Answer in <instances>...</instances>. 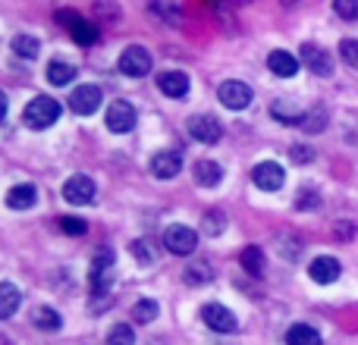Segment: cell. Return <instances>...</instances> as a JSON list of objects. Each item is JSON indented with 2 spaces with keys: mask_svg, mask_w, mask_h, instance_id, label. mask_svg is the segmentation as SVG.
Masks as SVG:
<instances>
[{
  "mask_svg": "<svg viewBox=\"0 0 358 345\" xmlns=\"http://www.w3.org/2000/svg\"><path fill=\"white\" fill-rule=\"evenodd\" d=\"M57 117H60V104H57L54 98H31L29 104H25L22 110V123L29 126V129H50V126L57 123Z\"/></svg>",
  "mask_w": 358,
  "mask_h": 345,
  "instance_id": "1",
  "label": "cell"
},
{
  "mask_svg": "<svg viewBox=\"0 0 358 345\" xmlns=\"http://www.w3.org/2000/svg\"><path fill=\"white\" fill-rule=\"evenodd\" d=\"M92 289L98 292V295H104L107 289L113 286V277H117V258H113L110 248H101L98 254L92 258Z\"/></svg>",
  "mask_w": 358,
  "mask_h": 345,
  "instance_id": "2",
  "label": "cell"
},
{
  "mask_svg": "<svg viewBox=\"0 0 358 345\" xmlns=\"http://www.w3.org/2000/svg\"><path fill=\"white\" fill-rule=\"evenodd\" d=\"M57 22H60L63 29H69V35H73L82 47L98 44V25L88 22V19H82L76 10H60V13H57Z\"/></svg>",
  "mask_w": 358,
  "mask_h": 345,
  "instance_id": "3",
  "label": "cell"
},
{
  "mask_svg": "<svg viewBox=\"0 0 358 345\" xmlns=\"http://www.w3.org/2000/svg\"><path fill=\"white\" fill-rule=\"evenodd\" d=\"M151 66H155V60H151V54L142 47V44H132V47H126L123 54H120V73L129 75V79L148 75Z\"/></svg>",
  "mask_w": 358,
  "mask_h": 345,
  "instance_id": "4",
  "label": "cell"
},
{
  "mask_svg": "<svg viewBox=\"0 0 358 345\" xmlns=\"http://www.w3.org/2000/svg\"><path fill=\"white\" fill-rule=\"evenodd\" d=\"M189 135L201 145H217L223 135V126H220V119L210 117V113H198V117L189 119Z\"/></svg>",
  "mask_w": 358,
  "mask_h": 345,
  "instance_id": "5",
  "label": "cell"
},
{
  "mask_svg": "<svg viewBox=\"0 0 358 345\" xmlns=\"http://www.w3.org/2000/svg\"><path fill=\"white\" fill-rule=\"evenodd\" d=\"M94 195H98V185H94V179H88V176H69L66 182H63V198H66L69 204H92L94 201Z\"/></svg>",
  "mask_w": 358,
  "mask_h": 345,
  "instance_id": "6",
  "label": "cell"
},
{
  "mask_svg": "<svg viewBox=\"0 0 358 345\" xmlns=\"http://www.w3.org/2000/svg\"><path fill=\"white\" fill-rule=\"evenodd\" d=\"M164 248H167L170 254H192L198 248V235H195V229H189V226H170L167 233H164Z\"/></svg>",
  "mask_w": 358,
  "mask_h": 345,
  "instance_id": "7",
  "label": "cell"
},
{
  "mask_svg": "<svg viewBox=\"0 0 358 345\" xmlns=\"http://www.w3.org/2000/svg\"><path fill=\"white\" fill-rule=\"evenodd\" d=\"M101 98H104V94H101L98 85H79L69 94V110L79 113V117H92L101 107Z\"/></svg>",
  "mask_w": 358,
  "mask_h": 345,
  "instance_id": "8",
  "label": "cell"
},
{
  "mask_svg": "<svg viewBox=\"0 0 358 345\" xmlns=\"http://www.w3.org/2000/svg\"><path fill=\"white\" fill-rule=\"evenodd\" d=\"M107 129L110 132H129V129H136V107L129 104V101H113L110 107H107Z\"/></svg>",
  "mask_w": 358,
  "mask_h": 345,
  "instance_id": "9",
  "label": "cell"
},
{
  "mask_svg": "<svg viewBox=\"0 0 358 345\" xmlns=\"http://www.w3.org/2000/svg\"><path fill=\"white\" fill-rule=\"evenodd\" d=\"M217 98H220L223 107H229V110H245L248 104H252V88L245 85V82H223L220 91H217Z\"/></svg>",
  "mask_w": 358,
  "mask_h": 345,
  "instance_id": "10",
  "label": "cell"
},
{
  "mask_svg": "<svg viewBox=\"0 0 358 345\" xmlns=\"http://www.w3.org/2000/svg\"><path fill=\"white\" fill-rule=\"evenodd\" d=\"M252 182L258 185L261 191H277V189H283V182H286V172L280 163H273V161H261L258 167L252 170Z\"/></svg>",
  "mask_w": 358,
  "mask_h": 345,
  "instance_id": "11",
  "label": "cell"
},
{
  "mask_svg": "<svg viewBox=\"0 0 358 345\" xmlns=\"http://www.w3.org/2000/svg\"><path fill=\"white\" fill-rule=\"evenodd\" d=\"M201 321L208 323L210 330H217V333H233L236 327H239V321H236V314L229 308H223V304L210 302L201 308Z\"/></svg>",
  "mask_w": 358,
  "mask_h": 345,
  "instance_id": "12",
  "label": "cell"
},
{
  "mask_svg": "<svg viewBox=\"0 0 358 345\" xmlns=\"http://www.w3.org/2000/svg\"><path fill=\"white\" fill-rule=\"evenodd\" d=\"M302 63H305V66H308L315 75H324V79H327V75H334V57H330L324 47L311 44V41L302 44Z\"/></svg>",
  "mask_w": 358,
  "mask_h": 345,
  "instance_id": "13",
  "label": "cell"
},
{
  "mask_svg": "<svg viewBox=\"0 0 358 345\" xmlns=\"http://www.w3.org/2000/svg\"><path fill=\"white\" fill-rule=\"evenodd\" d=\"M340 270H343L340 260H336V258H327V254H321V258L311 260L308 277L315 279V283L327 286V283H336V279H340Z\"/></svg>",
  "mask_w": 358,
  "mask_h": 345,
  "instance_id": "14",
  "label": "cell"
},
{
  "mask_svg": "<svg viewBox=\"0 0 358 345\" xmlns=\"http://www.w3.org/2000/svg\"><path fill=\"white\" fill-rule=\"evenodd\" d=\"M179 170H182L179 151H157V154L151 157V172H155L157 179H173Z\"/></svg>",
  "mask_w": 358,
  "mask_h": 345,
  "instance_id": "15",
  "label": "cell"
},
{
  "mask_svg": "<svg viewBox=\"0 0 358 345\" xmlns=\"http://www.w3.org/2000/svg\"><path fill=\"white\" fill-rule=\"evenodd\" d=\"M157 88H161L167 98H185V94H189V75L176 73V69H167V73L157 75Z\"/></svg>",
  "mask_w": 358,
  "mask_h": 345,
  "instance_id": "16",
  "label": "cell"
},
{
  "mask_svg": "<svg viewBox=\"0 0 358 345\" xmlns=\"http://www.w3.org/2000/svg\"><path fill=\"white\" fill-rule=\"evenodd\" d=\"M267 66H271V73L280 75V79H292V75L299 73V60L289 54V50H271Z\"/></svg>",
  "mask_w": 358,
  "mask_h": 345,
  "instance_id": "17",
  "label": "cell"
},
{
  "mask_svg": "<svg viewBox=\"0 0 358 345\" xmlns=\"http://www.w3.org/2000/svg\"><path fill=\"white\" fill-rule=\"evenodd\" d=\"M35 201H38V191H35V185H29V182L13 185V189L6 191V207H13V210H29Z\"/></svg>",
  "mask_w": 358,
  "mask_h": 345,
  "instance_id": "18",
  "label": "cell"
},
{
  "mask_svg": "<svg viewBox=\"0 0 358 345\" xmlns=\"http://www.w3.org/2000/svg\"><path fill=\"white\" fill-rule=\"evenodd\" d=\"M22 304V292L13 283H0V321H10Z\"/></svg>",
  "mask_w": 358,
  "mask_h": 345,
  "instance_id": "19",
  "label": "cell"
},
{
  "mask_svg": "<svg viewBox=\"0 0 358 345\" xmlns=\"http://www.w3.org/2000/svg\"><path fill=\"white\" fill-rule=\"evenodd\" d=\"M192 172H195V182L204 185V189H214V185H220V179H223V167L214 161H198Z\"/></svg>",
  "mask_w": 358,
  "mask_h": 345,
  "instance_id": "20",
  "label": "cell"
},
{
  "mask_svg": "<svg viewBox=\"0 0 358 345\" xmlns=\"http://www.w3.org/2000/svg\"><path fill=\"white\" fill-rule=\"evenodd\" d=\"M92 13H94V19H98V22H104V25H117L120 19H123V10H120L117 0H94Z\"/></svg>",
  "mask_w": 358,
  "mask_h": 345,
  "instance_id": "21",
  "label": "cell"
},
{
  "mask_svg": "<svg viewBox=\"0 0 358 345\" xmlns=\"http://www.w3.org/2000/svg\"><path fill=\"white\" fill-rule=\"evenodd\" d=\"M286 345H321V333L315 327H308V323H296L286 333Z\"/></svg>",
  "mask_w": 358,
  "mask_h": 345,
  "instance_id": "22",
  "label": "cell"
},
{
  "mask_svg": "<svg viewBox=\"0 0 358 345\" xmlns=\"http://www.w3.org/2000/svg\"><path fill=\"white\" fill-rule=\"evenodd\" d=\"M242 267H245L248 273H252V277H261V273H264V267H267V260H264V251H261L258 245H248L245 251H242Z\"/></svg>",
  "mask_w": 358,
  "mask_h": 345,
  "instance_id": "23",
  "label": "cell"
},
{
  "mask_svg": "<svg viewBox=\"0 0 358 345\" xmlns=\"http://www.w3.org/2000/svg\"><path fill=\"white\" fill-rule=\"evenodd\" d=\"M271 113L280 119V123H289V126H292V123H302V117H305V113L299 110L292 101H273V104H271Z\"/></svg>",
  "mask_w": 358,
  "mask_h": 345,
  "instance_id": "24",
  "label": "cell"
},
{
  "mask_svg": "<svg viewBox=\"0 0 358 345\" xmlns=\"http://www.w3.org/2000/svg\"><path fill=\"white\" fill-rule=\"evenodd\" d=\"M13 54L25 57V60H35V57L41 54V44H38L35 35H16L13 38Z\"/></svg>",
  "mask_w": 358,
  "mask_h": 345,
  "instance_id": "25",
  "label": "cell"
},
{
  "mask_svg": "<svg viewBox=\"0 0 358 345\" xmlns=\"http://www.w3.org/2000/svg\"><path fill=\"white\" fill-rule=\"evenodd\" d=\"M73 79H76V66H69V63L54 60L48 66V82H50V85H69Z\"/></svg>",
  "mask_w": 358,
  "mask_h": 345,
  "instance_id": "26",
  "label": "cell"
},
{
  "mask_svg": "<svg viewBox=\"0 0 358 345\" xmlns=\"http://www.w3.org/2000/svg\"><path fill=\"white\" fill-rule=\"evenodd\" d=\"M210 277H214V267H210V260H195V264L185 267V283L201 286V283H208Z\"/></svg>",
  "mask_w": 358,
  "mask_h": 345,
  "instance_id": "27",
  "label": "cell"
},
{
  "mask_svg": "<svg viewBox=\"0 0 358 345\" xmlns=\"http://www.w3.org/2000/svg\"><path fill=\"white\" fill-rule=\"evenodd\" d=\"M35 327L54 333V330L63 327V321H60V314H57L54 308H35Z\"/></svg>",
  "mask_w": 358,
  "mask_h": 345,
  "instance_id": "28",
  "label": "cell"
},
{
  "mask_svg": "<svg viewBox=\"0 0 358 345\" xmlns=\"http://www.w3.org/2000/svg\"><path fill=\"white\" fill-rule=\"evenodd\" d=\"M157 302L155 298H142V302H136V308H132V317H136V323H151L157 317Z\"/></svg>",
  "mask_w": 358,
  "mask_h": 345,
  "instance_id": "29",
  "label": "cell"
},
{
  "mask_svg": "<svg viewBox=\"0 0 358 345\" xmlns=\"http://www.w3.org/2000/svg\"><path fill=\"white\" fill-rule=\"evenodd\" d=\"M107 345H136V333H132L129 323H117L107 333Z\"/></svg>",
  "mask_w": 358,
  "mask_h": 345,
  "instance_id": "30",
  "label": "cell"
},
{
  "mask_svg": "<svg viewBox=\"0 0 358 345\" xmlns=\"http://www.w3.org/2000/svg\"><path fill=\"white\" fill-rule=\"evenodd\" d=\"M302 126L305 132H321L324 126H327V110H324V107H317V110H311V113H305L302 117Z\"/></svg>",
  "mask_w": 358,
  "mask_h": 345,
  "instance_id": "31",
  "label": "cell"
},
{
  "mask_svg": "<svg viewBox=\"0 0 358 345\" xmlns=\"http://www.w3.org/2000/svg\"><path fill=\"white\" fill-rule=\"evenodd\" d=\"M201 226H204V233L208 235H220L223 229H227V216H223L220 210H208L204 220H201Z\"/></svg>",
  "mask_w": 358,
  "mask_h": 345,
  "instance_id": "32",
  "label": "cell"
},
{
  "mask_svg": "<svg viewBox=\"0 0 358 345\" xmlns=\"http://www.w3.org/2000/svg\"><path fill=\"white\" fill-rule=\"evenodd\" d=\"M340 54H343V60H346V66L358 69V38H343Z\"/></svg>",
  "mask_w": 358,
  "mask_h": 345,
  "instance_id": "33",
  "label": "cell"
},
{
  "mask_svg": "<svg viewBox=\"0 0 358 345\" xmlns=\"http://www.w3.org/2000/svg\"><path fill=\"white\" fill-rule=\"evenodd\" d=\"M334 10L343 19H358V0H334Z\"/></svg>",
  "mask_w": 358,
  "mask_h": 345,
  "instance_id": "34",
  "label": "cell"
},
{
  "mask_svg": "<svg viewBox=\"0 0 358 345\" xmlns=\"http://www.w3.org/2000/svg\"><path fill=\"white\" fill-rule=\"evenodd\" d=\"M132 258H136L138 264H155V251H151L145 242H132Z\"/></svg>",
  "mask_w": 358,
  "mask_h": 345,
  "instance_id": "35",
  "label": "cell"
},
{
  "mask_svg": "<svg viewBox=\"0 0 358 345\" xmlns=\"http://www.w3.org/2000/svg\"><path fill=\"white\" fill-rule=\"evenodd\" d=\"M60 229H63V233H69V235H85V223H82V220H76V216H63V220H60Z\"/></svg>",
  "mask_w": 358,
  "mask_h": 345,
  "instance_id": "36",
  "label": "cell"
},
{
  "mask_svg": "<svg viewBox=\"0 0 358 345\" xmlns=\"http://www.w3.org/2000/svg\"><path fill=\"white\" fill-rule=\"evenodd\" d=\"M334 235L340 242H352L355 239V223H334Z\"/></svg>",
  "mask_w": 358,
  "mask_h": 345,
  "instance_id": "37",
  "label": "cell"
},
{
  "mask_svg": "<svg viewBox=\"0 0 358 345\" xmlns=\"http://www.w3.org/2000/svg\"><path fill=\"white\" fill-rule=\"evenodd\" d=\"M289 157H292L296 163H308V161H315V151H311L308 145H296V148L289 151Z\"/></svg>",
  "mask_w": 358,
  "mask_h": 345,
  "instance_id": "38",
  "label": "cell"
},
{
  "mask_svg": "<svg viewBox=\"0 0 358 345\" xmlns=\"http://www.w3.org/2000/svg\"><path fill=\"white\" fill-rule=\"evenodd\" d=\"M296 207H317V195L311 189H305V195L296 201Z\"/></svg>",
  "mask_w": 358,
  "mask_h": 345,
  "instance_id": "39",
  "label": "cell"
},
{
  "mask_svg": "<svg viewBox=\"0 0 358 345\" xmlns=\"http://www.w3.org/2000/svg\"><path fill=\"white\" fill-rule=\"evenodd\" d=\"M3 117H6V94L0 91V119H3Z\"/></svg>",
  "mask_w": 358,
  "mask_h": 345,
  "instance_id": "40",
  "label": "cell"
},
{
  "mask_svg": "<svg viewBox=\"0 0 358 345\" xmlns=\"http://www.w3.org/2000/svg\"><path fill=\"white\" fill-rule=\"evenodd\" d=\"M280 3H283V6H292V3H299V0H280Z\"/></svg>",
  "mask_w": 358,
  "mask_h": 345,
  "instance_id": "41",
  "label": "cell"
}]
</instances>
